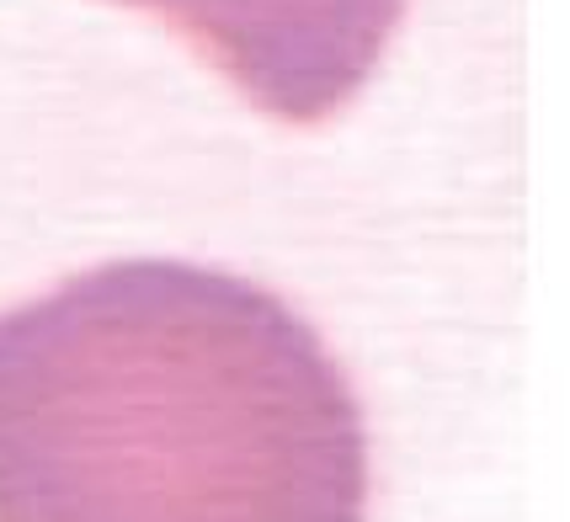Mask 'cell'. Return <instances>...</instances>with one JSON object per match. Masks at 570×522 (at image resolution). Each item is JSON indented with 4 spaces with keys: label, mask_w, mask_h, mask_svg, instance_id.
<instances>
[{
    "label": "cell",
    "mask_w": 570,
    "mask_h": 522,
    "mask_svg": "<svg viewBox=\"0 0 570 522\" xmlns=\"http://www.w3.org/2000/svg\"><path fill=\"white\" fill-rule=\"evenodd\" d=\"M0 522H368V426L294 304L139 256L0 315Z\"/></svg>",
    "instance_id": "1"
},
{
    "label": "cell",
    "mask_w": 570,
    "mask_h": 522,
    "mask_svg": "<svg viewBox=\"0 0 570 522\" xmlns=\"http://www.w3.org/2000/svg\"><path fill=\"white\" fill-rule=\"evenodd\" d=\"M193 38L224 80L283 124L342 112L395 38L405 0H124Z\"/></svg>",
    "instance_id": "2"
}]
</instances>
